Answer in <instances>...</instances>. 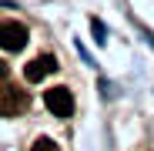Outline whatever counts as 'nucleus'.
<instances>
[{"mask_svg": "<svg viewBox=\"0 0 154 151\" xmlns=\"http://www.w3.org/2000/svg\"><path fill=\"white\" fill-rule=\"evenodd\" d=\"M30 104V97L23 94L20 87H10V84H0V118H17L23 114Z\"/></svg>", "mask_w": 154, "mask_h": 151, "instance_id": "nucleus-1", "label": "nucleus"}, {"mask_svg": "<svg viewBox=\"0 0 154 151\" xmlns=\"http://www.w3.org/2000/svg\"><path fill=\"white\" fill-rule=\"evenodd\" d=\"M0 47L4 50H23L27 47V27L23 24H17V20H4L0 24Z\"/></svg>", "mask_w": 154, "mask_h": 151, "instance_id": "nucleus-2", "label": "nucleus"}, {"mask_svg": "<svg viewBox=\"0 0 154 151\" xmlns=\"http://www.w3.org/2000/svg\"><path fill=\"white\" fill-rule=\"evenodd\" d=\"M44 104H47L50 114L67 118V114H74V94H70V87H50L44 94Z\"/></svg>", "mask_w": 154, "mask_h": 151, "instance_id": "nucleus-3", "label": "nucleus"}, {"mask_svg": "<svg viewBox=\"0 0 154 151\" xmlns=\"http://www.w3.org/2000/svg\"><path fill=\"white\" fill-rule=\"evenodd\" d=\"M54 71H57V61L50 57V54H40V57L27 61V67H23V77H27L30 84H37V81L47 77V74H54Z\"/></svg>", "mask_w": 154, "mask_h": 151, "instance_id": "nucleus-4", "label": "nucleus"}, {"mask_svg": "<svg viewBox=\"0 0 154 151\" xmlns=\"http://www.w3.org/2000/svg\"><path fill=\"white\" fill-rule=\"evenodd\" d=\"M34 151H60V148H57V141H50V138H37Z\"/></svg>", "mask_w": 154, "mask_h": 151, "instance_id": "nucleus-5", "label": "nucleus"}, {"mask_svg": "<svg viewBox=\"0 0 154 151\" xmlns=\"http://www.w3.org/2000/svg\"><path fill=\"white\" fill-rule=\"evenodd\" d=\"M91 27H94V37H97V44H104L107 37H104V24L100 20H91Z\"/></svg>", "mask_w": 154, "mask_h": 151, "instance_id": "nucleus-6", "label": "nucleus"}, {"mask_svg": "<svg viewBox=\"0 0 154 151\" xmlns=\"http://www.w3.org/2000/svg\"><path fill=\"white\" fill-rule=\"evenodd\" d=\"M7 74H10V64H7V61H0V81H7Z\"/></svg>", "mask_w": 154, "mask_h": 151, "instance_id": "nucleus-7", "label": "nucleus"}]
</instances>
